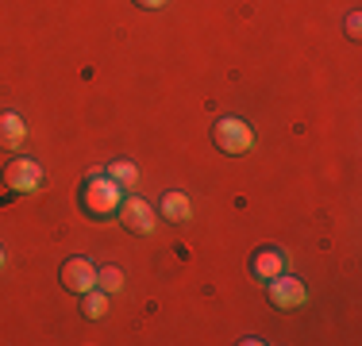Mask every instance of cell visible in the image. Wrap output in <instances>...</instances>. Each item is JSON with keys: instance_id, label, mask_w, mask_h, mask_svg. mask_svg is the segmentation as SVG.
<instances>
[{"instance_id": "52a82bcc", "label": "cell", "mask_w": 362, "mask_h": 346, "mask_svg": "<svg viewBox=\"0 0 362 346\" xmlns=\"http://www.w3.org/2000/svg\"><path fill=\"white\" fill-rule=\"evenodd\" d=\"M278 273H286V254H281L278 246H258L251 254V277L258 285L274 281Z\"/></svg>"}, {"instance_id": "7c38bea8", "label": "cell", "mask_w": 362, "mask_h": 346, "mask_svg": "<svg viewBox=\"0 0 362 346\" xmlns=\"http://www.w3.org/2000/svg\"><path fill=\"white\" fill-rule=\"evenodd\" d=\"M97 289L119 292V289H124V270H119V266H105V270H97Z\"/></svg>"}, {"instance_id": "7a4b0ae2", "label": "cell", "mask_w": 362, "mask_h": 346, "mask_svg": "<svg viewBox=\"0 0 362 346\" xmlns=\"http://www.w3.org/2000/svg\"><path fill=\"white\" fill-rule=\"evenodd\" d=\"M212 143H216L220 154L228 158H243V154L255 150V127L239 116H220L212 124Z\"/></svg>"}, {"instance_id": "4fadbf2b", "label": "cell", "mask_w": 362, "mask_h": 346, "mask_svg": "<svg viewBox=\"0 0 362 346\" xmlns=\"http://www.w3.org/2000/svg\"><path fill=\"white\" fill-rule=\"evenodd\" d=\"M343 28H347V39H358V35H362V16H358V12H347Z\"/></svg>"}, {"instance_id": "30bf717a", "label": "cell", "mask_w": 362, "mask_h": 346, "mask_svg": "<svg viewBox=\"0 0 362 346\" xmlns=\"http://www.w3.org/2000/svg\"><path fill=\"white\" fill-rule=\"evenodd\" d=\"M105 173L112 181H116L124 193H132V189H139V166L135 162H127V158H116V162H108L105 166Z\"/></svg>"}, {"instance_id": "8fae6325", "label": "cell", "mask_w": 362, "mask_h": 346, "mask_svg": "<svg viewBox=\"0 0 362 346\" xmlns=\"http://www.w3.org/2000/svg\"><path fill=\"white\" fill-rule=\"evenodd\" d=\"M81 316H85V319H105V316H108V292H105V289L81 292Z\"/></svg>"}, {"instance_id": "277c9868", "label": "cell", "mask_w": 362, "mask_h": 346, "mask_svg": "<svg viewBox=\"0 0 362 346\" xmlns=\"http://www.w3.org/2000/svg\"><path fill=\"white\" fill-rule=\"evenodd\" d=\"M4 185L12 196H23V193H39L42 189V166L35 158H12L4 166Z\"/></svg>"}, {"instance_id": "9c48e42d", "label": "cell", "mask_w": 362, "mask_h": 346, "mask_svg": "<svg viewBox=\"0 0 362 346\" xmlns=\"http://www.w3.org/2000/svg\"><path fill=\"white\" fill-rule=\"evenodd\" d=\"M158 215L166 223H189V215H193V201H189L185 193H177V189H170V193H162V201H158Z\"/></svg>"}, {"instance_id": "5b68a950", "label": "cell", "mask_w": 362, "mask_h": 346, "mask_svg": "<svg viewBox=\"0 0 362 346\" xmlns=\"http://www.w3.org/2000/svg\"><path fill=\"white\" fill-rule=\"evenodd\" d=\"M58 281H62V289L66 292H89V289H97V266L89 262V258H66L62 262V270H58Z\"/></svg>"}, {"instance_id": "8992f818", "label": "cell", "mask_w": 362, "mask_h": 346, "mask_svg": "<svg viewBox=\"0 0 362 346\" xmlns=\"http://www.w3.org/2000/svg\"><path fill=\"white\" fill-rule=\"evenodd\" d=\"M116 215L132 235H151L154 231V208L146 204L143 196H124L119 208H116Z\"/></svg>"}, {"instance_id": "6da1fadb", "label": "cell", "mask_w": 362, "mask_h": 346, "mask_svg": "<svg viewBox=\"0 0 362 346\" xmlns=\"http://www.w3.org/2000/svg\"><path fill=\"white\" fill-rule=\"evenodd\" d=\"M119 201H124V189H119L105 169H89V177H85V185H81V208L85 212H89L93 220H112Z\"/></svg>"}, {"instance_id": "5bb4252c", "label": "cell", "mask_w": 362, "mask_h": 346, "mask_svg": "<svg viewBox=\"0 0 362 346\" xmlns=\"http://www.w3.org/2000/svg\"><path fill=\"white\" fill-rule=\"evenodd\" d=\"M170 0H135V8H146V12H158V8H166Z\"/></svg>"}, {"instance_id": "3957f363", "label": "cell", "mask_w": 362, "mask_h": 346, "mask_svg": "<svg viewBox=\"0 0 362 346\" xmlns=\"http://www.w3.org/2000/svg\"><path fill=\"white\" fill-rule=\"evenodd\" d=\"M266 297H270V304L278 311H297L305 308L308 300V289L300 277H289V273H278L274 281H266Z\"/></svg>"}, {"instance_id": "9a60e30c", "label": "cell", "mask_w": 362, "mask_h": 346, "mask_svg": "<svg viewBox=\"0 0 362 346\" xmlns=\"http://www.w3.org/2000/svg\"><path fill=\"white\" fill-rule=\"evenodd\" d=\"M0 270H4V246H0Z\"/></svg>"}, {"instance_id": "ba28073f", "label": "cell", "mask_w": 362, "mask_h": 346, "mask_svg": "<svg viewBox=\"0 0 362 346\" xmlns=\"http://www.w3.org/2000/svg\"><path fill=\"white\" fill-rule=\"evenodd\" d=\"M23 138H28V124L20 112H0V150H20Z\"/></svg>"}]
</instances>
